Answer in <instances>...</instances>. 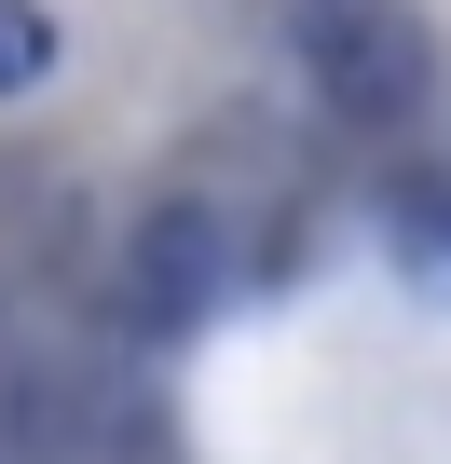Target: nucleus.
Here are the masks:
<instances>
[{
    "label": "nucleus",
    "instance_id": "obj_1",
    "mask_svg": "<svg viewBox=\"0 0 451 464\" xmlns=\"http://www.w3.org/2000/svg\"><path fill=\"white\" fill-rule=\"evenodd\" d=\"M274 42H288L301 96H315L342 137H397V123H424V96H437V42H424L410 0H274Z\"/></svg>",
    "mask_w": 451,
    "mask_h": 464
},
{
    "label": "nucleus",
    "instance_id": "obj_3",
    "mask_svg": "<svg viewBox=\"0 0 451 464\" xmlns=\"http://www.w3.org/2000/svg\"><path fill=\"white\" fill-rule=\"evenodd\" d=\"M383 260H397L410 301L451 314V178H397V191H383Z\"/></svg>",
    "mask_w": 451,
    "mask_h": 464
},
{
    "label": "nucleus",
    "instance_id": "obj_4",
    "mask_svg": "<svg viewBox=\"0 0 451 464\" xmlns=\"http://www.w3.org/2000/svg\"><path fill=\"white\" fill-rule=\"evenodd\" d=\"M55 82V14L42 0H0V96H42Z\"/></svg>",
    "mask_w": 451,
    "mask_h": 464
},
{
    "label": "nucleus",
    "instance_id": "obj_2",
    "mask_svg": "<svg viewBox=\"0 0 451 464\" xmlns=\"http://www.w3.org/2000/svg\"><path fill=\"white\" fill-rule=\"evenodd\" d=\"M233 301H247V218H233V191L178 178L123 232V314H137V342H191L205 314H233Z\"/></svg>",
    "mask_w": 451,
    "mask_h": 464
}]
</instances>
